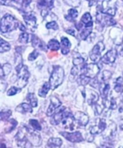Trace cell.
Listing matches in <instances>:
<instances>
[{
	"label": "cell",
	"mask_w": 123,
	"mask_h": 148,
	"mask_svg": "<svg viewBox=\"0 0 123 148\" xmlns=\"http://www.w3.org/2000/svg\"><path fill=\"white\" fill-rule=\"evenodd\" d=\"M116 130H117L116 124L114 123L111 122L110 123V125H109L108 127L106 125L105 130L103 131V132H105L104 133V138L106 139V140H111V139H113L114 138V136H115V134H116Z\"/></svg>",
	"instance_id": "30bf717a"
},
{
	"label": "cell",
	"mask_w": 123,
	"mask_h": 148,
	"mask_svg": "<svg viewBox=\"0 0 123 148\" xmlns=\"http://www.w3.org/2000/svg\"><path fill=\"white\" fill-rule=\"evenodd\" d=\"M121 93H122V96H121V101H122V103H123V91H122Z\"/></svg>",
	"instance_id": "f5cc1de1"
},
{
	"label": "cell",
	"mask_w": 123,
	"mask_h": 148,
	"mask_svg": "<svg viewBox=\"0 0 123 148\" xmlns=\"http://www.w3.org/2000/svg\"><path fill=\"white\" fill-rule=\"evenodd\" d=\"M19 21L10 14H5L0 21V31L2 33H9L15 30L19 27Z\"/></svg>",
	"instance_id": "6da1fadb"
},
{
	"label": "cell",
	"mask_w": 123,
	"mask_h": 148,
	"mask_svg": "<svg viewBox=\"0 0 123 148\" xmlns=\"http://www.w3.org/2000/svg\"><path fill=\"white\" fill-rule=\"evenodd\" d=\"M120 55L121 56H123V48L121 49V51H120Z\"/></svg>",
	"instance_id": "816d5d0a"
},
{
	"label": "cell",
	"mask_w": 123,
	"mask_h": 148,
	"mask_svg": "<svg viewBox=\"0 0 123 148\" xmlns=\"http://www.w3.org/2000/svg\"><path fill=\"white\" fill-rule=\"evenodd\" d=\"M27 99L29 100V105L32 107L37 106V99H36V95L34 93H29L28 96H27Z\"/></svg>",
	"instance_id": "83f0119b"
},
{
	"label": "cell",
	"mask_w": 123,
	"mask_h": 148,
	"mask_svg": "<svg viewBox=\"0 0 123 148\" xmlns=\"http://www.w3.org/2000/svg\"><path fill=\"white\" fill-rule=\"evenodd\" d=\"M19 28H20V30H22L23 32L26 30V28H25V27H24L22 24H19Z\"/></svg>",
	"instance_id": "c3c4849f"
},
{
	"label": "cell",
	"mask_w": 123,
	"mask_h": 148,
	"mask_svg": "<svg viewBox=\"0 0 123 148\" xmlns=\"http://www.w3.org/2000/svg\"><path fill=\"white\" fill-rule=\"evenodd\" d=\"M98 88H100V93H101V96H102L103 99H106L108 97L109 90H110V85H109L108 84L104 83L101 85L99 84Z\"/></svg>",
	"instance_id": "603a6c76"
},
{
	"label": "cell",
	"mask_w": 123,
	"mask_h": 148,
	"mask_svg": "<svg viewBox=\"0 0 123 148\" xmlns=\"http://www.w3.org/2000/svg\"><path fill=\"white\" fill-rule=\"evenodd\" d=\"M60 123H62L63 127L66 130H74V118L69 111H66V113L64 118L62 119Z\"/></svg>",
	"instance_id": "ba28073f"
},
{
	"label": "cell",
	"mask_w": 123,
	"mask_h": 148,
	"mask_svg": "<svg viewBox=\"0 0 123 148\" xmlns=\"http://www.w3.org/2000/svg\"><path fill=\"white\" fill-rule=\"evenodd\" d=\"M114 90L116 92H122L123 91V79H122V77H119L116 80Z\"/></svg>",
	"instance_id": "f546056e"
},
{
	"label": "cell",
	"mask_w": 123,
	"mask_h": 148,
	"mask_svg": "<svg viewBox=\"0 0 123 148\" xmlns=\"http://www.w3.org/2000/svg\"><path fill=\"white\" fill-rule=\"evenodd\" d=\"M65 3L68 5H72L74 7L79 6L81 4V0H64Z\"/></svg>",
	"instance_id": "d590c367"
},
{
	"label": "cell",
	"mask_w": 123,
	"mask_h": 148,
	"mask_svg": "<svg viewBox=\"0 0 123 148\" xmlns=\"http://www.w3.org/2000/svg\"><path fill=\"white\" fill-rule=\"evenodd\" d=\"M6 3H7V0H0V5H5Z\"/></svg>",
	"instance_id": "f907efd6"
},
{
	"label": "cell",
	"mask_w": 123,
	"mask_h": 148,
	"mask_svg": "<svg viewBox=\"0 0 123 148\" xmlns=\"http://www.w3.org/2000/svg\"><path fill=\"white\" fill-rule=\"evenodd\" d=\"M105 127H106L105 121L104 119L98 118L96 121V124L90 128V133L92 135H98V134H100L105 130Z\"/></svg>",
	"instance_id": "52a82bcc"
},
{
	"label": "cell",
	"mask_w": 123,
	"mask_h": 148,
	"mask_svg": "<svg viewBox=\"0 0 123 148\" xmlns=\"http://www.w3.org/2000/svg\"><path fill=\"white\" fill-rule=\"evenodd\" d=\"M84 98L87 99V103L89 105H90V106H93L94 104H96L99 99L98 94L93 90H88L87 94L85 93V97Z\"/></svg>",
	"instance_id": "9a60e30c"
},
{
	"label": "cell",
	"mask_w": 123,
	"mask_h": 148,
	"mask_svg": "<svg viewBox=\"0 0 123 148\" xmlns=\"http://www.w3.org/2000/svg\"><path fill=\"white\" fill-rule=\"evenodd\" d=\"M62 145V140L60 138H52L48 141V147H60Z\"/></svg>",
	"instance_id": "484cf974"
},
{
	"label": "cell",
	"mask_w": 123,
	"mask_h": 148,
	"mask_svg": "<svg viewBox=\"0 0 123 148\" xmlns=\"http://www.w3.org/2000/svg\"><path fill=\"white\" fill-rule=\"evenodd\" d=\"M88 1L90 2V5H89L90 6H92V5H93L94 4H96V2H95V0H88Z\"/></svg>",
	"instance_id": "681fc988"
},
{
	"label": "cell",
	"mask_w": 123,
	"mask_h": 148,
	"mask_svg": "<svg viewBox=\"0 0 123 148\" xmlns=\"http://www.w3.org/2000/svg\"><path fill=\"white\" fill-rule=\"evenodd\" d=\"M2 68H3V72H4L5 76L10 74V72H11V70H12V66H11V64L5 63V64L2 66Z\"/></svg>",
	"instance_id": "74e56055"
},
{
	"label": "cell",
	"mask_w": 123,
	"mask_h": 148,
	"mask_svg": "<svg viewBox=\"0 0 123 148\" xmlns=\"http://www.w3.org/2000/svg\"><path fill=\"white\" fill-rule=\"evenodd\" d=\"M74 121H76L77 123L80 126H83V127L86 126L89 123V116L83 112H80V111L76 112L74 114Z\"/></svg>",
	"instance_id": "5bb4252c"
},
{
	"label": "cell",
	"mask_w": 123,
	"mask_h": 148,
	"mask_svg": "<svg viewBox=\"0 0 123 148\" xmlns=\"http://www.w3.org/2000/svg\"><path fill=\"white\" fill-rule=\"evenodd\" d=\"M54 0H38V7L41 9V15L45 18L49 13V10L53 7Z\"/></svg>",
	"instance_id": "8992f818"
},
{
	"label": "cell",
	"mask_w": 123,
	"mask_h": 148,
	"mask_svg": "<svg viewBox=\"0 0 123 148\" xmlns=\"http://www.w3.org/2000/svg\"><path fill=\"white\" fill-rule=\"evenodd\" d=\"M77 16H78V12L75 9L73 8V9H70L69 11H68L67 14L65 17H66V19L67 21H74V20L77 18Z\"/></svg>",
	"instance_id": "cb8c5ba5"
},
{
	"label": "cell",
	"mask_w": 123,
	"mask_h": 148,
	"mask_svg": "<svg viewBox=\"0 0 123 148\" xmlns=\"http://www.w3.org/2000/svg\"><path fill=\"white\" fill-rule=\"evenodd\" d=\"M37 57H38V51H34L33 52L30 53L28 59H29V61H33V60H35Z\"/></svg>",
	"instance_id": "7bdbcfd3"
},
{
	"label": "cell",
	"mask_w": 123,
	"mask_h": 148,
	"mask_svg": "<svg viewBox=\"0 0 123 148\" xmlns=\"http://www.w3.org/2000/svg\"><path fill=\"white\" fill-rule=\"evenodd\" d=\"M31 1H32V0H21V4L24 6H27V5H29L31 3Z\"/></svg>",
	"instance_id": "bcb514c9"
},
{
	"label": "cell",
	"mask_w": 123,
	"mask_h": 148,
	"mask_svg": "<svg viewBox=\"0 0 123 148\" xmlns=\"http://www.w3.org/2000/svg\"><path fill=\"white\" fill-rule=\"evenodd\" d=\"M28 131L29 133V141H31L36 145H40V143H41V138L39 136V134H37L36 132H34V131L29 130V128H28Z\"/></svg>",
	"instance_id": "ffe728a7"
},
{
	"label": "cell",
	"mask_w": 123,
	"mask_h": 148,
	"mask_svg": "<svg viewBox=\"0 0 123 148\" xmlns=\"http://www.w3.org/2000/svg\"><path fill=\"white\" fill-rule=\"evenodd\" d=\"M90 85L92 86V87H94V88H98L99 87V83H98V81L97 80V79H96L95 77H94V79L91 81H90Z\"/></svg>",
	"instance_id": "ee69618b"
},
{
	"label": "cell",
	"mask_w": 123,
	"mask_h": 148,
	"mask_svg": "<svg viewBox=\"0 0 123 148\" xmlns=\"http://www.w3.org/2000/svg\"><path fill=\"white\" fill-rule=\"evenodd\" d=\"M50 89H51L50 83H45V84L43 85V87L39 90V92H38L39 96H40V97H42V98H45L46 95H47V93H48L49 90H50Z\"/></svg>",
	"instance_id": "d4e9b609"
},
{
	"label": "cell",
	"mask_w": 123,
	"mask_h": 148,
	"mask_svg": "<svg viewBox=\"0 0 123 148\" xmlns=\"http://www.w3.org/2000/svg\"><path fill=\"white\" fill-rule=\"evenodd\" d=\"M103 13H105V14L109 15V16H114L116 13V8H112V7H108Z\"/></svg>",
	"instance_id": "60d3db41"
},
{
	"label": "cell",
	"mask_w": 123,
	"mask_h": 148,
	"mask_svg": "<svg viewBox=\"0 0 123 148\" xmlns=\"http://www.w3.org/2000/svg\"><path fill=\"white\" fill-rule=\"evenodd\" d=\"M110 36L117 45H120L123 42V31L119 29H113L111 30Z\"/></svg>",
	"instance_id": "4fadbf2b"
},
{
	"label": "cell",
	"mask_w": 123,
	"mask_h": 148,
	"mask_svg": "<svg viewBox=\"0 0 123 148\" xmlns=\"http://www.w3.org/2000/svg\"><path fill=\"white\" fill-rule=\"evenodd\" d=\"M100 71L99 66L96 63L91 64H85L81 69V75H83L89 78H94L96 77Z\"/></svg>",
	"instance_id": "277c9868"
},
{
	"label": "cell",
	"mask_w": 123,
	"mask_h": 148,
	"mask_svg": "<svg viewBox=\"0 0 123 148\" xmlns=\"http://www.w3.org/2000/svg\"><path fill=\"white\" fill-rule=\"evenodd\" d=\"M32 46L35 48H40L41 50H44V44L42 40H40L37 36H32Z\"/></svg>",
	"instance_id": "7402d4cb"
},
{
	"label": "cell",
	"mask_w": 123,
	"mask_h": 148,
	"mask_svg": "<svg viewBox=\"0 0 123 148\" xmlns=\"http://www.w3.org/2000/svg\"><path fill=\"white\" fill-rule=\"evenodd\" d=\"M90 78L83 75H80V78H79V84L83 86H85L86 84H90Z\"/></svg>",
	"instance_id": "1f68e13d"
},
{
	"label": "cell",
	"mask_w": 123,
	"mask_h": 148,
	"mask_svg": "<svg viewBox=\"0 0 123 148\" xmlns=\"http://www.w3.org/2000/svg\"><path fill=\"white\" fill-rule=\"evenodd\" d=\"M71 43L66 37H62L61 39V51L64 55H66L70 51Z\"/></svg>",
	"instance_id": "d6986e66"
},
{
	"label": "cell",
	"mask_w": 123,
	"mask_h": 148,
	"mask_svg": "<svg viewBox=\"0 0 123 148\" xmlns=\"http://www.w3.org/2000/svg\"><path fill=\"white\" fill-rule=\"evenodd\" d=\"M11 47H10V45L5 41V40H3L2 38H0V52H5V51H10Z\"/></svg>",
	"instance_id": "f1b7e54d"
},
{
	"label": "cell",
	"mask_w": 123,
	"mask_h": 148,
	"mask_svg": "<svg viewBox=\"0 0 123 148\" xmlns=\"http://www.w3.org/2000/svg\"><path fill=\"white\" fill-rule=\"evenodd\" d=\"M65 110H66L65 107H62L60 111H59L57 114H55V115L53 116V118H52L51 121L52 124H54V125H58V124H59V123H61L62 119L64 118V116H65V114H66V111H65Z\"/></svg>",
	"instance_id": "e0dca14e"
},
{
	"label": "cell",
	"mask_w": 123,
	"mask_h": 148,
	"mask_svg": "<svg viewBox=\"0 0 123 148\" xmlns=\"http://www.w3.org/2000/svg\"><path fill=\"white\" fill-rule=\"evenodd\" d=\"M11 114H12L11 111L2 112V113H0V119H1V120H6V119L9 118V116H11Z\"/></svg>",
	"instance_id": "b9f144b4"
},
{
	"label": "cell",
	"mask_w": 123,
	"mask_h": 148,
	"mask_svg": "<svg viewBox=\"0 0 123 148\" xmlns=\"http://www.w3.org/2000/svg\"><path fill=\"white\" fill-rule=\"evenodd\" d=\"M83 63H84V59L81 58V56H78V57L74 58V60H73L74 66H80L81 65H83Z\"/></svg>",
	"instance_id": "e575fe53"
},
{
	"label": "cell",
	"mask_w": 123,
	"mask_h": 148,
	"mask_svg": "<svg viewBox=\"0 0 123 148\" xmlns=\"http://www.w3.org/2000/svg\"><path fill=\"white\" fill-rule=\"evenodd\" d=\"M20 88H17V87H12L10 90H8L7 91V95L8 96H14L16 94L20 91Z\"/></svg>",
	"instance_id": "f35d334b"
},
{
	"label": "cell",
	"mask_w": 123,
	"mask_h": 148,
	"mask_svg": "<svg viewBox=\"0 0 123 148\" xmlns=\"http://www.w3.org/2000/svg\"><path fill=\"white\" fill-rule=\"evenodd\" d=\"M46 28L49 29H54V30H57L59 29V26L55 21H51L49 23L46 24Z\"/></svg>",
	"instance_id": "ab89813d"
},
{
	"label": "cell",
	"mask_w": 123,
	"mask_h": 148,
	"mask_svg": "<svg viewBox=\"0 0 123 148\" xmlns=\"http://www.w3.org/2000/svg\"><path fill=\"white\" fill-rule=\"evenodd\" d=\"M105 50V45L103 44V42H98L97 45H96L92 51L90 53V57L91 59V60L95 63H97L101 57V52Z\"/></svg>",
	"instance_id": "5b68a950"
},
{
	"label": "cell",
	"mask_w": 123,
	"mask_h": 148,
	"mask_svg": "<svg viewBox=\"0 0 123 148\" xmlns=\"http://www.w3.org/2000/svg\"><path fill=\"white\" fill-rule=\"evenodd\" d=\"M122 1H123V0H122Z\"/></svg>",
	"instance_id": "db71d44e"
},
{
	"label": "cell",
	"mask_w": 123,
	"mask_h": 148,
	"mask_svg": "<svg viewBox=\"0 0 123 148\" xmlns=\"http://www.w3.org/2000/svg\"><path fill=\"white\" fill-rule=\"evenodd\" d=\"M23 19L26 24L29 26L30 28H35V27H36V17L33 13H24Z\"/></svg>",
	"instance_id": "2e32d148"
},
{
	"label": "cell",
	"mask_w": 123,
	"mask_h": 148,
	"mask_svg": "<svg viewBox=\"0 0 123 148\" xmlns=\"http://www.w3.org/2000/svg\"><path fill=\"white\" fill-rule=\"evenodd\" d=\"M15 69L18 74L17 85H18V88L21 89V88L25 87L27 85V84H28V81L29 78V72L28 68H27L26 66L22 65V62L19 63V65L16 66Z\"/></svg>",
	"instance_id": "3957f363"
},
{
	"label": "cell",
	"mask_w": 123,
	"mask_h": 148,
	"mask_svg": "<svg viewBox=\"0 0 123 148\" xmlns=\"http://www.w3.org/2000/svg\"><path fill=\"white\" fill-rule=\"evenodd\" d=\"M0 77L5 78V75H4V72H3V68L1 66H0Z\"/></svg>",
	"instance_id": "7dc6e473"
},
{
	"label": "cell",
	"mask_w": 123,
	"mask_h": 148,
	"mask_svg": "<svg viewBox=\"0 0 123 148\" xmlns=\"http://www.w3.org/2000/svg\"><path fill=\"white\" fill-rule=\"evenodd\" d=\"M16 111L20 112V113H31L32 112V106L29 104L22 103L16 107Z\"/></svg>",
	"instance_id": "44dd1931"
},
{
	"label": "cell",
	"mask_w": 123,
	"mask_h": 148,
	"mask_svg": "<svg viewBox=\"0 0 123 148\" xmlns=\"http://www.w3.org/2000/svg\"><path fill=\"white\" fill-rule=\"evenodd\" d=\"M29 124L32 126V128L36 130H42V127H41V125L39 124L38 121L35 120V119H30L29 120Z\"/></svg>",
	"instance_id": "d6a6232c"
},
{
	"label": "cell",
	"mask_w": 123,
	"mask_h": 148,
	"mask_svg": "<svg viewBox=\"0 0 123 148\" xmlns=\"http://www.w3.org/2000/svg\"><path fill=\"white\" fill-rule=\"evenodd\" d=\"M81 22L83 24L84 28H92L93 26V21H92V18L90 12H86L85 14H83V16L81 17Z\"/></svg>",
	"instance_id": "ac0fdd59"
},
{
	"label": "cell",
	"mask_w": 123,
	"mask_h": 148,
	"mask_svg": "<svg viewBox=\"0 0 123 148\" xmlns=\"http://www.w3.org/2000/svg\"><path fill=\"white\" fill-rule=\"evenodd\" d=\"M111 76H112V73L111 72H109L107 70H105L102 73V77L101 78H102L103 82H106V81H108L109 79L111 78Z\"/></svg>",
	"instance_id": "8d00e7d4"
},
{
	"label": "cell",
	"mask_w": 123,
	"mask_h": 148,
	"mask_svg": "<svg viewBox=\"0 0 123 148\" xmlns=\"http://www.w3.org/2000/svg\"><path fill=\"white\" fill-rule=\"evenodd\" d=\"M60 106H61V102L59 101V99L57 97L52 96L51 98V104H50V106L48 107V109H47L46 114L48 116H51L54 113H55L56 109L59 108Z\"/></svg>",
	"instance_id": "8fae6325"
},
{
	"label": "cell",
	"mask_w": 123,
	"mask_h": 148,
	"mask_svg": "<svg viewBox=\"0 0 123 148\" xmlns=\"http://www.w3.org/2000/svg\"><path fill=\"white\" fill-rule=\"evenodd\" d=\"M29 35L24 31L19 36V42L21 44H27V43H29Z\"/></svg>",
	"instance_id": "4dcf8cb0"
},
{
	"label": "cell",
	"mask_w": 123,
	"mask_h": 148,
	"mask_svg": "<svg viewBox=\"0 0 123 148\" xmlns=\"http://www.w3.org/2000/svg\"><path fill=\"white\" fill-rule=\"evenodd\" d=\"M66 33H68L69 35H72L73 36H76V35H75V31H74V29H66Z\"/></svg>",
	"instance_id": "f6af8a7d"
},
{
	"label": "cell",
	"mask_w": 123,
	"mask_h": 148,
	"mask_svg": "<svg viewBox=\"0 0 123 148\" xmlns=\"http://www.w3.org/2000/svg\"><path fill=\"white\" fill-rule=\"evenodd\" d=\"M105 105H99V104H94V110H95V114L96 115H99L102 114L103 109H104Z\"/></svg>",
	"instance_id": "836d02e7"
},
{
	"label": "cell",
	"mask_w": 123,
	"mask_h": 148,
	"mask_svg": "<svg viewBox=\"0 0 123 148\" xmlns=\"http://www.w3.org/2000/svg\"><path fill=\"white\" fill-rule=\"evenodd\" d=\"M65 72L64 69L59 66H55L51 72V77H50V85L52 90H55L57 87H59L64 80Z\"/></svg>",
	"instance_id": "7a4b0ae2"
},
{
	"label": "cell",
	"mask_w": 123,
	"mask_h": 148,
	"mask_svg": "<svg viewBox=\"0 0 123 148\" xmlns=\"http://www.w3.org/2000/svg\"><path fill=\"white\" fill-rule=\"evenodd\" d=\"M116 58H117V51L115 49H112L109 51H107L102 57L101 61L105 64H112L115 61Z\"/></svg>",
	"instance_id": "7c38bea8"
},
{
	"label": "cell",
	"mask_w": 123,
	"mask_h": 148,
	"mask_svg": "<svg viewBox=\"0 0 123 148\" xmlns=\"http://www.w3.org/2000/svg\"><path fill=\"white\" fill-rule=\"evenodd\" d=\"M61 135L66 138L68 141H71L74 143L83 141V136H81V132L75 131V132H60Z\"/></svg>",
	"instance_id": "9c48e42d"
},
{
	"label": "cell",
	"mask_w": 123,
	"mask_h": 148,
	"mask_svg": "<svg viewBox=\"0 0 123 148\" xmlns=\"http://www.w3.org/2000/svg\"><path fill=\"white\" fill-rule=\"evenodd\" d=\"M48 48L51 51H58L60 48V45L59 43L55 39H51V41L48 43Z\"/></svg>",
	"instance_id": "4316f807"
}]
</instances>
